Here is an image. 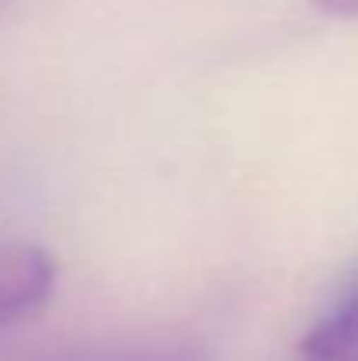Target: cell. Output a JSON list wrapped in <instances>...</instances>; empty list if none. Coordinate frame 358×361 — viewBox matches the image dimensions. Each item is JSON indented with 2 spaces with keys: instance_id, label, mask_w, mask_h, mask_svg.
<instances>
[{
  "instance_id": "obj_1",
  "label": "cell",
  "mask_w": 358,
  "mask_h": 361,
  "mask_svg": "<svg viewBox=\"0 0 358 361\" xmlns=\"http://www.w3.org/2000/svg\"><path fill=\"white\" fill-rule=\"evenodd\" d=\"M56 256L35 242L0 239V330L42 312L56 291Z\"/></svg>"
},
{
  "instance_id": "obj_2",
  "label": "cell",
  "mask_w": 358,
  "mask_h": 361,
  "mask_svg": "<svg viewBox=\"0 0 358 361\" xmlns=\"http://www.w3.org/2000/svg\"><path fill=\"white\" fill-rule=\"evenodd\" d=\"M299 361H358V288L313 323L299 344Z\"/></svg>"
},
{
  "instance_id": "obj_3",
  "label": "cell",
  "mask_w": 358,
  "mask_h": 361,
  "mask_svg": "<svg viewBox=\"0 0 358 361\" xmlns=\"http://www.w3.org/2000/svg\"><path fill=\"white\" fill-rule=\"evenodd\" d=\"M39 361H201L190 348H176L165 341H126V344H81Z\"/></svg>"
},
{
  "instance_id": "obj_4",
  "label": "cell",
  "mask_w": 358,
  "mask_h": 361,
  "mask_svg": "<svg viewBox=\"0 0 358 361\" xmlns=\"http://www.w3.org/2000/svg\"><path fill=\"white\" fill-rule=\"evenodd\" d=\"M316 7L334 18H358V0H316Z\"/></svg>"
}]
</instances>
